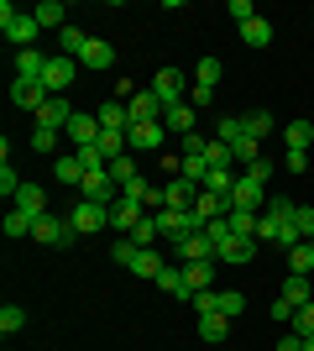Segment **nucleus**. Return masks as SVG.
I'll return each mask as SVG.
<instances>
[{
  "label": "nucleus",
  "instance_id": "obj_1",
  "mask_svg": "<svg viewBox=\"0 0 314 351\" xmlns=\"http://www.w3.org/2000/svg\"><path fill=\"white\" fill-rule=\"evenodd\" d=\"M0 32H5V43L21 53V47L37 43V32H42V27H37V16H31V11H16L11 0H0Z\"/></svg>",
  "mask_w": 314,
  "mask_h": 351
},
{
  "label": "nucleus",
  "instance_id": "obj_2",
  "mask_svg": "<svg viewBox=\"0 0 314 351\" xmlns=\"http://www.w3.org/2000/svg\"><path fill=\"white\" fill-rule=\"evenodd\" d=\"M152 220H157V236H163V241H173V247H183L189 236L205 231V220H199L194 210H157Z\"/></svg>",
  "mask_w": 314,
  "mask_h": 351
},
{
  "label": "nucleus",
  "instance_id": "obj_3",
  "mask_svg": "<svg viewBox=\"0 0 314 351\" xmlns=\"http://www.w3.org/2000/svg\"><path fill=\"white\" fill-rule=\"evenodd\" d=\"M68 226H74V236H94L110 226V205H94V199H79L74 210H68Z\"/></svg>",
  "mask_w": 314,
  "mask_h": 351
},
{
  "label": "nucleus",
  "instance_id": "obj_4",
  "mask_svg": "<svg viewBox=\"0 0 314 351\" xmlns=\"http://www.w3.org/2000/svg\"><path fill=\"white\" fill-rule=\"evenodd\" d=\"M79 199H94V205H116L120 199V184L110 178V168H90L84 184H79Z\"/></svg>",
  "mask_w": 314,
  "mask_h": 351
},
{
  "label": "nucleus",
  "instance_id": "obj_5",
  "mask_svg": "<svg viewBox=\"0 0 314 351\" xmlns=\"http://www.w3.org/2000/svg\"><path fill=\"white\" fill-rule=\"evenodd\" d=\"M31 241H42V247H68V241H74V226H68V215H37Z\"/></svg>",
  "mask_w": 314,
  "mask_h": 351
},
{
  "label": "nucleus",
  "instance_id": "obj_6",
  "mask_svg": "<svg viewBox=\"0 0 314 351\" xmlns=\"http://www.w3.org/2000/svg\"><path fill=\"white\" fill-rule=\"evenodd\" d=\"M147 89H152L163 105H183V95H189V84H183V73H179V69H157Z\"/></svg>",
  "mask_w": 314,
  "mask_h": 351
},
{
  "label": "nucleus",
  "instance_id": "obj_7",
  "mask_svg": "<svg viewBox=\"0 0 314 351\" xmlns=\"http://www.w3.org/2000/svg\"><path fill=\"white\" fill-rule=\"evenodd\" d=\"M74 79H79V58H63V53H53V58H47V73H42L47 95H63Z\"/></svg>",
  "mask_w": 314,
  "mask_h": 351
},
{
  "label": "nucleus",
  "instance_id": "obj_8",
  "mask_svg": "<svg viewBox=\"0 0 314 351\" xmlns=\"http://www.w3.org/2000/svg\"><path fill=\"white\" fill-rule=\"evenodd\" d=\"M257 257V241H246V236H225L220 252H215V263L220 267H246Z\"/></svg>",
  "mask_w": 314,
  "mask_h": 351
},
{
  "label": "nucleus",
  "instance_id": "obj_9",
  "mask_svg": "<svg viewBox=\"0 0 314 351\" xmlns=\"http://www.w3.org/2000/svg\"><path fill=\"white\" fill-rule=\"evenodd\" d=\"M262 184H267V178L241 173L236 178V194H231V210H257V215H262Z\"/></svg>",
  "mask_w": 314,
  "mask_h": 351
},
{
  "label": "nucleus",
  "instance_id": "obj_10",
  "mask_svg": "<svg viewBox=\"0 0 314 351\" xmlns=\"http://www.w3.org/2000/svg\"><path fill=\"white\" fill-rule=\"evenodd\" d=\"M47 58H53V53H37V47H21V53H16V79H21V84H42V73H47Z\"/></svg>",
  "mask_w": 314,
  "mask_h": 351
},
{
  "label": "nucleus",
  "instance_id": "obj_11",
  "mask_svg": "<svg viewBox=\"0 0 314 351\" xmlns=\"http://www.w3.org/2000/svg\"><path fill=\"white\" fill-rule=\"evenodd\" d=\"M126 142H131L136 152H157V147L168 142V126H163V121H142V126L126 132Z\"/></svg>",
  "mask_w": 314,
  "mask_h": 351
},
{
  "label": "nucleus",
  "instance_id": "obj_12",
  "mask_svg": "<svg viewBox=\"0 0 314 351\" xmlns=\"http://www.w3.org/2000/svg\"><path fill=\"white\" fill-rule=\"evenodd\" d=\"M68 142L74 147H90V142H100V116H94V110H74V121H68Z\"/></svg>",
  "mask_w": 314,
  "mask_h": 351
},
{
  "label": "nucleus",
  "instance_id": "obj_13",
  "mask_svg": "<svg viewBox=\"0 0 314 351\" xmlns=\"http://www.w3.org/2000/svg\"><path fill=\"white\" fill-rule=\"evenodd\" d=\"M68 121H74V105L63 100V95H53V100L37 110V126H47V132H68Z\"/></svg>",
  "mask_w": 314,
  "mask_h": 351
},
{
  "label": "nucleus",
  "instance_id": "obj_14",
  "mask_svg": "<svg viewBox=\"0 0 314 351\" xmlns=\"http://www.w3.org/2000/svg\"><path fill=\"white\" fill-rule=\"evenodd\" d=\"M79 69H94V73H105V69H116V47L105 43V37H90V47L79 53Z\"/></svg>",
  "mask_w": 314,
  "mask_h": 351
},
{
  "label": "nucleus",
  "instance_id": "obj_15",
  "mask_svg": "<svg viewBox=\"0 0 314 351\" xmlns=\"http://www.w3.org/2000/svg\"><path fill=\"white\" fill-rule=\"evenodd\" d=\"M47 100H53V95H47V84H21V79H11V105H21V110H31V116H37Z\"/></svg>",
  "mask_w": 314,
  "mask_h": 351
},
{
  "label": "nucleus",
  "instance_id": "obj_16",
  "mask_svg": "<svg viewBox=\"0 0 314 351\" xmlns=\"http://www.w3.org/2000/svg\"><path fill=\"white\" fill-rule=\"evenodd\" d=\"M126 105H131V126H142V121H163V110H168L152 89H136V100H126Z\"/></svg>",
  "mask_w": 314,
  "mask_h": 351
},
{
  "label": "nucleus",
  "instance_id": "obj_17",
  "mask_svg": "<svg viewBox=\"0 0 314 351\" xmlns=\"http://www.w3.org/2000/svg\"><path fill=\"white\" fill-rule=\"evenodd\" d=\"M11 205L21 210V215H31V220H37V215H47V189H42V184H21Z\"/></svg>",
  "mask_w": 314,
  "mask_h": 351
},
{
  "label": "nucleus",
  "instance_id": "obj_18",
  "mask_svg": "<svg viewBox=\"0 0 314 351\" xmlns=\"http://www.w3.org/2000/svg\"><path fill=\"white\" fill-rule=\"evenodd\" d=\"M142 220H147V205H131V199H116V205H110V226H116V231L131 236Z\"/></svg>",
  "mask_w": 314,
  "mask_h": 351
},
{
  "label": "nucleus",
  "instance_id": "obj_19",
  "mask_svg": "<svg viewBox=\"0 0 314 351\" xmlns=\"http://www.w3.org/2000/svg\"><path fill=\"white\" fill-rule=\"evenodd\" d=\"M194 199H199V184H189V178L163 184V210H194Z\"/></svg>",
  "mask_w": 314,
  "mask_h": 351
},
{
  "label": "nucleus",
  "instance_id": "obj_20",
  "mask_svg": "<svg viewBox=\"0 0 314 351\" xmlns=\"http://www.w3.org/2000/svg\"><path fill=\"white\" fill-rule=\"evenodd\" d=\"M94 116H100V132H131V105L120 100H105Z\"/></svg>",
  "mask_w": 314,
  "mask_h": 351
},
{
  "label": "nucleus",
  "instance_id": "obj_21",
  "mask_svg": "<svg viewBox=\"0 0 314 351\" xmlns=\"http://www.w3.org/2000/svg\"><path fill=\"white\" fill-rule=\"evenodd\" d=\"M163 126H168V136H179V142H183V136L194 132V105H189V100H183V105H168V110H163Z\"/></svg>",
  "mask_w": 314,
  "mask_h": 351
},
{
  "label": "nucleus",
  "instance_id": "obj_22",
  "mask_svg": "<svg viewBox=\"0 0 314 351\" xmlns=\"http://www.w3.org/2000/svg\"><path fill=\"white\" fill-rule=\"evenodd\" d=\"M173 252H179V263H215V252H220V247L199 231V236H189V241H183V247H173Z\"/></svg>",
  "mask_w": 314,
  "mask_h": 351
},
{
  "label": "nucleus",
  "instance_id": "obj_23",
  "mask_svg": "<svg viewBox=\"0 0 314 351\" xmlns=\"http://www.w3.org/2000/svg\"><path fill=\"white\" fill-rule=\"evenodd\" d=\"M157 289L173 293V299H189V304H194V289H189V278H183V267H179V263H168L163 273H157Z\"/></svg>",
  "mask_w": 314,
  "mask_h": 351
},
{
  "label": "nucleus",
  "instance_id": "obj_24",
  "mask_svg": "<svg viewBox=\"0 0 314 351\" xmlns=\"http://www.w3.org/2000/svg\"><path fill=\"white\" fill-rule=\"evenodd\" d=\"M225 226H231V236H246V241H257V231H262V215L257 210H231L225 215ZM262 247V241H257Z\"/></svg>",
  "mask_w": 314,
  "mask_h": 351
},
{
  "label": "nucleus",
  "instance_id": "obj_25",
  "mask_svg": "<svg viewBox=\"0 0 314 351\" xmlns=\"http://www.w3.org/2000/svg\"><path fill=\"white\" fill-rule=\"evenodd\" d=\"M278 299H288L293 309H304V304H314V289H309V278H304V273H288V278H283V293H278Z\"/></svg>",
  "mask_w": 314,
  "mask_h": 351
},
{
  "label": "nucleus",
  "instance_id": "obj_26",
  "mask_svg": "<svg viewBox=\"0 0 314 351\" xmlns=\"http://www.w3.org/2000/svg\"><path fill=\"white\" fill-rule=\"evenodd\" d=\"M31 16H37V27H42V32H47V27H53V32L68 27V5H63V0H42Z\"/></svg>",
  "mask_w": 314,
  "mask_h": 351
},
{
  "label": "nucleus",
  "instance_id": "obj_27",
  "mask_svg": "<svg viewBox=\"0 0 314 351\" xmlns=\"http://www.w3.org/2000/svg\"><path fill=\"white\" fill-rule=\"evenodd\" d=\"M283 142H288V152H309V142H314V126H309V121H288V126H283Z\"/></svg>",
  "mask_w": 314,
  "mask_h": 351
},
{
  "label": "nucleus",
  "instance_id": "obj_28",
  "mask_svg": "<svg viewBox=\"0 0 314 351\" xmlns=\"http://www.w3.org/2000/svg\"><path fill=\"white\" fill-rule=\"evenodd\" d=\"M215 267H220V263H183V278H189V289H194V293L215 289Z\"/></svg>",
  "mask_w": 314,
  "mask_h": 351
},
{
  "label": "nucleus",
  "instance_id": "obj_29",
  "mask_svg": "<svg viewBox=\"0 0 314 351\" xmlns=\"http://www.w3.org/2000/svg\"><path fill=\"white\" fill-rule=\"evenodd\" d=\"M236 178H241V173H231V168H209L205 194H220V199H231V194H236Z\"/></svg>",
  "mask_w": 314,
  "mask_h": 351
},
{
  "label": "nucleus",
  "instance_id": "obj_30",
  "mask_svg": "<svg viewBox=\"0 0 314 351\" xmlns=\"http://www.w3.org/2000/svg\"><path fill=\"white\" fill-rule=\"evenodd\" d=\"M163 257H157V252H152V247H142V252H136V263H131V273H136V278H152V283H157V273H163Z\"/></svg>",
  "mask_w": 314,
  "mask_h": 351
},
{
  "label": "nucleus",
  "instance_id": "obj_31",
  "mask_svg": "<svg viewBox=\"0 0 314 351\" xmlns=\"http://www.w3.org/2000/svg\"><path fill=\"white\" fill-rule=\"evenodd\" d=\"M84 47H90V32H79V27H63L58 32V53H63V58H79Z\"/></svg>",
  "mask_w": 314,
  "mask_h": 351
},
{
  "label": "nucleus",
  "instance_id": "obj_32",
  "mask_svg": "<svg viewBox=\"0 0 314 351\" xmlns=\"http://www.w3.org/2000/svg\"><path fill=\"white\" fill-rule=\"evenodd\" d=\"M241 43H246V47H267V43H272V21H262V16H252V21L241 27Z\"/></svg>",
  "mask_w": 314,
  "mask_h": 351
},
{
  "label": "nucleus",
  "instance_id": "obj_33",
  "mask_svg": "<svg viewBox=\"0 0 314 351\" xmlns=\"http://www.w3.org/2000/svg\"><path fill=\"white\" fill-rule=\"evenodd\" d=\"M53 178H58V184H74V189H79V184H84V162H79L74 152H68V158H58V162H53Z\"/></svg>",
  "mask_w": 314,
  "mask_h": 351
},
{
  "label": "nucleus",
  "instance_id": "obj_34",
  "mask_svg": "<svg viewBox=\"0 0 314 351\" xmlns=\"http://www.w3.org/2000/svg\"><path fill=\"white\" fill-rule=\"evenodd\" d=\"M225 330H231L225 315H199V336H205L209 346H225Z\"/></svg>",
  "mask_w": 314,
  "mask_h": 351
},
{
  "label": "nucleus",
  "instance_id": "obj_35",
  "mask_svg": "<svg viewBox=\"0 0 314 351\" xmlns=\"http://www.w3.org/2000/svg\"><path fill=\"white\" fill-rule=\"evenodd\" d=\"M105 152V162H116V158H126L131 152V142H126V132H100V142H94Z\"/></svg>",
  "mask_w": 314,
  "mask_h": 351
},
{
  "label": "nucleus",
  "instance_id": "obj_36",
  "mask_svg": "<svg viewBox=\"0 0 314 351\" xmlns=\"http://www.w3.org/2000/svg\"><path fill=\"white\" fill-rule=\"evenodd\" d=\"M215 142H225V147L246 142V121H241V116H220V136H215Z\"/></svg>",
  "mask_w": 314,
  "mask_h": 351
},
{
  "label": "nucleus",
  "instance_id": "obj_37",
  "mask_svg": "<svg viewBox=\"0 0 314 351\" xmlns=\"http://www.w3.org/2000/svg\"><path fill=\"white\" fill-rule=\"evenodd\" d=\"M309 267H314V247H309V241H299V247L288 252V273H304V278H309Z\"/></svg>",
  "mask_w": 314,
  "mask_h": 351
},
{
  "label": "nucleus",
  "instance_id": "obj_38",
  "mask_svg": "<svg viewBox=\"0 0 314 351\" xmlns=\"http://www.w3.org/2000/svg\"><path fill=\"white\" fill-rule=\"evenodd\" d=\"M194 84H205V89L220 84V58H199L194 63Z\"/></svg>",
  "mask_w": 314,
  "mask_h": 351
},
{
  "label": "nucleus",
  "instance_id": "obj_39",
  "mask_svg": "<svg viewBox=\"0 0 314 351\" xmlns=\"http://www.w3.org/2000/svg\"><path fill=\"white\" fill-rule=\"evenodd\" d=\"M31 226H37V220H31V215H21V210H5V236H11V241H16V236H31Z\"/></svg>",
  "mask_w": 314,
  "mask_h": 351
},
{
  "label": "nucleus",
  "instance_id": "obj_40",
  "mask_svg": "<svg viewBox=\"0 0 314 351\" xmlns=\"http://www.w3.org/2000/svg\"><path fill=\"white\" fill-rule=\"evenodd\" d=\"M205 162H209V168H236V152H231L225 142H209L205 147Z\"/></svg>",
  "mask_w": 314,
  "mask_h": 351
},
{
  "label": "nucleus",
  "instance_id": "obj_41",
  "mask_svg": "<svg viewBox=\"0 0 314 351\" xmlns=\"http://www.w3.org/2000/svg\"><path fill=\"white\" fill-rule=\"evenodd\" d=\"M241 309H246V293H241V289H220V315H225V320H236Z\"/></svg>",
  "mask_w": 314,
  "mask_h": 351
},
{
  "label": "nucleus",
  "instance_id": "obj_42",
  "mask_svg": "<svg viewBox=\"0 0 314 351\" xmlns=\"http://www.w3.org/2000/svg\"><path fill=\"white\" fill-rule=\"evenodd\" d=\"M241 121H246V136H252V142H262V136L272 132V116H267V110H252V116H241Z\"/></svg>",
  "mask_w": 314,
  "mask_h": 351
},
{
  "label": "nucleus",
  "instance_id": "obj_43",
  "mask_svg": "<svg viewBox=\"0 0 314 351\" xmlns=\"http://www.w3.org/2000/svg\"><path fill=\"white\" fill-rule=\"evenodd\" d=\"M21 325H27V309H21V304H5V309H0V330H5V336H16Z\"/></svg>",
  "mask_w": 314,
  "mask_h": 351
},
{
  "label": "nucleus",
  "instance_id": "obj_44",
  "mask_svg": "<svg viewBox=\"0 0 314 351\" xmlns=\"http://www.w3.org/2000/svg\"><path fill=\"white\" fill-rule=\"evenodd\" d=\"M110 178H116L120 189H126V184H136L142 173H136V162H131V158H116V162H110Z\"/></svg>",
  "mask_w": 314,
  "mask_h": 351
},
{
  "label": "nucleus",
  "instance_id": "obj_45",
  "mask_svg": "<svg viewBox=\"0 0 314 351\" xmlns=\"http://www.w3.org/2000/svg\"><path fill=\"white\" fill-rule=\"evenodd\" d=\"M288 330H293V336H304V341H309V336H314V304L293 309V325H288Z\"/></svg>",
  "mask_w": 314,
  "mask_h": 351
},
{
  "label": "nucleus",
  "instance_id": "obj_46",
  "mask_svg": "<svg viewBox=\"0 0 314 351\" xmlns=\"http://www.w3.org/2000/svg\"><path fill=\"white\" fill-rule=\"evenodd\" d=\"M136 252H142V247H136L131 236H120L116 247H110V257H116V263H120V267H131V263H136Z\"/></svg>",
  "mask_w": 314,
  "mask_h": 351
},
{
  "label": "nucleus",
  "instance_id": "obj_47",
  "mask_svg": "<svg viewBox=\"0 0 314 351\" xmlns=\"http://www.w3.org/2000/svg\"><path fill=\"white\" fill-rule=\"evenodd\" d=\"M58 136H63V132H47V126H37V132H31V152H53V147H58Z\"/></svg>",
  "mask_w": 314,
  "mask_h": 351
},
{
  "label": "nucleus",
  "instance_id": "obj_48",
  "mask_svg": "<svg viewBox=\"0 0 314 351\" xmlns=\"http://www.w3.org/2000/svg\"><path fill=\"white\" fill-rule=\"evenodd\" d=\"M16 189H21L16 168H11V162H0V194H5V199H16Z\"/></svg>",
  "mask_w": 314,
  "mask_h": 351
},
{
  "label": "nucleus",
  "instance_id": "obj_49",
  "mask_svg": "<svg viewBox=\"0 0 314 351\" xmlns=\"http://www.w3.org/2000/svg\"><path fill=\"white\" fill-rule=\"evenodd\" d=\"M293 226H299V236L309 241V236H314V205H299V210H293Z\"/></svg>",
  "mask_w": 314,
  "mask_h": 351
},
{
  "label": "nucleus",
  "instance_id": "obj_50",
  "mask_svg": "<svg viewBox=\"0 0 314 351\" xmlns=\"http://www.w3.org/2000/svg\"><path fill=\"white\" fill-rule=\"evenodd\" d=\"M225 16H236V27H246V21H252V0H231V5H225Z\"/></svg>",
  "mask_w": 314,
  "mask_h": 351
},
{
  "label": "nucleus",
  "instance_id": "obj_51",
  "mask_svg": "<svg viewBox=\"0 0 314 351\" xmlns=\"http://www.w3.org/2000/svg\"><path fill=\"white\" fill-rule=\"evenodd\" d=\"M272 320H283V325H293V304H288V299H278V304H272Z\"/></svg>",
  "mask_w": 314,
  "mask_h": 351
},
{
  "label": "nucleus",
  "instance_id": "obj_52",
  "mask_svg": "<svg viewBox=\"0 0 314 351\" xmlns=\"http://www.w3.org/2000/svg\"><path fill=\"white\" fill-rule=\"evenodd\" d=\"M209 100H215V89H205V84L189 89V105H209Z\"/></svg>",
  "mask_w": 314,
  "mask_h": 351
},
{
  "label": "nucleus",
  "instance_id": "obj_53",
  "mask_svg": "<svg viewBox=\"0 0 314 351\" xmlns=\"http://www.w3.org/2000/svg\"><path fill=\"white\" fill-rule=\"evenodd\" d=\"M272 351H304V336H293V330H288V336L278 341V346H272Z\"/></svg>",
  "mask_w": 314,
  "mask_h": 351
},
{
  "label": "nucleus",
  "instance_id": "obj_54",
  "mask_svg": "<svg viewBox=\"0 0 314 351\" xmlns=\"http://www.w3.org/2000/svg\"><path fill=\"white\" fill-rule=\"evenodd\" d=\"M309 168V152H288V173H304Z\"/></svg>",
  "mask_w": 314,
  "mask_h": 351
},
{
  "label": "nucleus",
  "instance_id": "obj_55",
  "mask_svg": "<svg viewBox=\"0 0 314 351\" xmlns=\"http://www.w3.org/2000/svg\"><path fill=\"white\" fill-rule=\"evenodd\" d=\"M304 351H314V336H309V341H304Z\"/></svg>",
  "mask_w": 314,
  "mask_h": 351
},
{
  "label": "nucleus",
  "instance_id": "obj_56",
  "mask_svg": "<svg viewBox=\"0 0 314 351\" xmlns=\"http://www.w3.org/2000/svg\"><path fill=\"white\" fill-rule=\"evenodd\" d=\"M309 247H314V236H309Z\"/></svg>",
  "mask_w": 314,
  "mask_h": 351
}]
</instances>
